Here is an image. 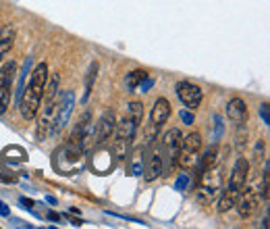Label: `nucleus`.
Here are the masks:
<instances>
[{
    "mask_svg": "<svg viewBox=\"0 0 270 229\" xmlns=\"http://www.w3.org/2000/svg\"><path fill=\"white\" fill-rule=\"evenodd\" d=\"M48 82V65L39 63L34 71H32V79L25 86V90L21 92V98H19V113L25 121H32L36 119L39 106H42V96H44V88Z\"/></svg>",
    "mask_w": 270,
    "mask_h": 229,
    "instance_id": "f257e3e1",
    "label": "nucleus"
},
{
    "mask_svg": "<svg viewBox=\"0 0 270 229\" xmlns=\"http://www.w3.org/2000/svg\"><path fill=\"white\" fill-rule=\"evenodd\" d=\"M142 117H144V106L139 104V102H131V104L127 106L125 117L115 125L116 140L111 146V152H113L115 158H118V161L127 156L129 144L133 142L137 127H139V123H142Z\"/></svg>",
    "mask_w": 270,
    "mask_h": 229,
    "instance_id": "f03ea898",
    "label": "nucleus"
},
{
    "mask_svg": "<svg viewBox=\"0 0 270 229\" xmlns=\"http://www.w3.org/2000/svg\"><path fill=\"white\" fill-rule=\"evenodd\" d=\"M197 182H199V185L195 192V200L199 204H210L218 196V192L223 190V173L214 167L206 169V171L199 175Z\"/></svg>",
    "mask_w": 270,
    "mask_h": 229,
    "instance_id": "7ed1b4c3",
    "label": "nucleus"
},
{
    "mask_svg": "<svg viewBox=\"0 0 270 229\" xmlns=\"http://www.w3.org/2000/svg\"><path fill=\"white\" fill-rule=\"evenodd\" d=\"M181 137L183 134L179 132V129H168V132L162 136V146H160V150H162V161H164V173H171L175 165H177V156H179V150H181Z\"/></svg>",
    "mask_w": 270,
    "mask_h": 229,
    "instance_id": "20e7f679",
    "label": "nucleus"
},
{
    "mask_svg": "<svg viewBox=\"0 0 270 229\" xmlns=\"http://www.w3.org/2000/svg\"><path fill=\"white\" fill-rule=\"evenodd\" d=\"M115 125H116V115H115V111H104L102 117L98 119V123L94 125L92 150L108 146V142H111V137H113V134H115Z\"/></svg>",
    "mask_w": 270,
    "mask_h": 229,
    "instance_id": "39448f33",
    "label": "nucleus"
},
{
    "mask_svg": "<svg viewBox=\"0 0 270 229\" xmlns=\"http://www.w3.org/2000/svg\"><path fill=\"white\" fill-rule=\"evenodd\" d=\"M81 161H83V148L73 144V142L65 144L61 150L56 152V167L67 175L77 171V169L81 167Z\"/></svg>",
    "mask_w": 270,
    "mask_h": 229,
    "instance_id": "423d86ee",
    "label": "nucleus"
},
{
    "mask_svg": "<svg viewBox=\"0 0 270 229\" xmlns=\"http://www.w3.org/2000/svg\"><path fill=\"white\" fill-rule=\"evenodd\" d=\"M164 173V161H162V150H160V144L150 142L146 146L144 152V177L148 182H154L160 175Z\"/></svg>",
    "mask_w": 270,
    "mask_h": 229,
    "instance_id": "0eeeda50",
    "label": "nucleus"
},
{
    "mask_svg": "<svg viewBox=\"0 0 270 229\" xmlns=\"http://www.w3.org/2000/svg\"><path fill=\"white\" fill-rule=\"evenodd\" d=\"M73 106H75V94L71 90L61 94V98H56L54 104V119H52V134H58L65 125L69 123V119L73 115Z\"/></svg>",
    "mask_w": 270,
    "mask_h": 229,
    "instance_id": "6e6552de",
    "label": "nucleus"
},
{
    "mask_svg": "<svg viewBox=\"0 0 270 229\" xmlns=\"http://www.w3.org/2000/svg\"><path fill=\"white\" fill-rule=\"evenodd\" d=\"M17 75V63L15 61H6L0 67V115L6 113L8 104H11V90H13V82Z\"/></svg>",
    "mask_w": 270,
    "mask_h": 229,
    "instance_id": "1a4fd4ad",
    "label": "nucleus"
},
{
    "mask_svg": "<svg viewBox=\"0 0 270 229\" xmlns=\"http://www.w3.org/2000/svg\"><path fill=\"white\" fill-rule=\"evenodd\" d=\"M175 90H177L179 100H181L185 104V108H189V111H195V108L202 104V100H204L202 88L192 84V82H179Z\"/></svg>",
    "mask_w": 270,
    "mask_h": 229,
    "instance_id": "9d476101",
    "label": "nucleus"
},
{
    "mask_svg": "<svg viewBox=\"0 0 270 229\" xmlns=\"http://www.w3.org/2000/svg\"><path fill=\"white\" fill-rule=\"evenodd\" d=\"M235 206H237L239 215H241L243 219L252 217L258 211V206H260V187H258V182L252 187H243V192H241V196H239V200H237Z\"/></svg>",
    "mask_w": 270,
    "mask_h": 229,
    "instance_id": "9b49d317",
    "label": "nucleus"
},
{
    "mask_svg": "<svg viewBox=\"0 0 270 229\" xmlns=\"http://www.w3.org/2000/svg\"><path fill=\"white\" fill-rule=\"evenodd\" d=\"M247 177H249V161L247 158H237V163L231 171V177H229V190H233L237 194L243 192V187L247 185Z\"/></svg>",
    "mask_w": 270,
    "mask_h": 229,
    "instance_id": "f8f14e48",
    "label": "nucleus"
},
{
    "mask_svg": "<svg viewBox=\"0 0 270 229\" xmlns=\"http://www.w3.org/2000/svg\"><path fill=\"white\" fill-rule=\"evenodd\" d=\"M227 117L237 125L247 123V104L243 102V98H231L227 102Z\"/></svg>",
    "mask_w": 270,
    "mask_h": 229,
    "instance_id": "ddd939ff",
    "label": "nucleus"
},
{
    "mask_svg": "<svg viewBox=\"0 0 270 229\" xmlns=\"http://www.w3.org/2000/svg\"><path fill=\"white\" fill-rule=\"evenodd\" d=\"M168 117H171V102L166 98H158L152 106V113H150V121H152V125L160 127L168 121Z\"/></svg>",
    "mask_w": 270,
    "mask_h": 229,
    "instance_id": "4468645a",
    "label": "nucleus"
},
{
    "mask_svg": "<svg viewBox=\"0 0 270 229\" xmlns=\"http://www.w3.org/2000/svg\"><path fill=\"white\" fill-rule=\"evenodd\" d=\"M15 44V27L13 25H4L0 27V63L4 61V56Z\"/></svg>",
    "mask_w": 270,
    "mask_h": 229,
    "instance_id": "2eb2a0df",
    "label": "nucleus"
},
{
    "mask_svg": "<svg viewBox=\"0 0 270 229\" xmlns=\"http://www.w3.org/2000/svg\"><path fill=\"white\" fill-rule=\"evenodd\" d=\"M202 148V136L197 132H192L187 134L185 137H181V150H187V152H197Z\"/></svg>",
    "mask_w": 270,
    "mask_h": 229,
    "instance_id": "dca6fc26",
    "label": "nucleus"
},
{
    "mask_svg": "<svg viewBox=\"0 0 270 229\" xmlns=\"http://www.w3.org/2000/svg\"><path fill=\"white\" fill-rule=\"evenodd\" d=\"M239 196H241V194H237V192H233V190H229V187H227V192L221 196V200H218V211H221V213L231 211V208L237 204Z\"/></svg>",
    "mask_w": 270,
    "mask_h": 229,
    "instance_id": "f3484780",
    "label": "nucleus"
},
{
    "mask_svg": "<svg viewBox=\"0 0 270 229\" xmlns=\"http://www.w3.org/2000/svg\"><path fill=\"white\" fill-rule=\"evenodd\" d=\"M146 146L135 148L133 154H131V173L133 175H142L144 173V152H146Z\"/></svg>",
    "mask_w": 270,
    "mask_h": 229,
    "instance_id": "a211bd4d",
    "label": "nucleus"
},
{
    "mask_svg": "<svg viewBox=\"0 0 270 229\" xmlns=\"http://www.w3.org/2000/svg\"><path fill=\"white\" fill-rule=\"evenodd\" d=\"M148 77V71H144V69H135V71L127 73L125 77V84H127V90H135L139 84L144 82V79Z\"/></svg>",
    "mask_w": 270,
    "mask_h": 229,
    "instance_id": "6ab92c4d",
    "label": "nucleus"
},
{
    "mask_svg": "<svg viewBox=\"0 0 270 229\" xmlns=\"http://www.w3.org/2000/svg\"><path fill=\"white\" fill-rule=\"evenodd\" d=\"M197 152H187V150H179V156H177V163L185 167V169H192L197 165Z\"/></svg>",
    "mask_w": 270,
    "mask_h": 229,
    "instance_id": "aec40b11",
    "label": "nucleus"
},
{
    "mask_svg": "<svg viewBox=\"0 0 270 229\" xmlns=\"http://www.w3.org/2000/svg\"><path fill=\"white\" fill-rule=\"evenodd\" d=\"M96 71H98V63H92L87 69V77H85V94H83V102L87 100L89 92H92V84L96 82Z\"/></svg>",
    "mask_w": 270,
    "mask_h": 229,
    "instance_id": "412c9836",
    "label": "nucleus"
},
{
    "mask_svg": "<svg viewBox=\"0 0 270 229\" xmlns=\"http://www.w3.org/2000/svg\"><path fill=\"white\" fill-rule=\"evenodd\" d=\"M189 185V175L187 173H181L177 177V182H175V187L177 190H185V187Z\"/></svg>",
    "mask_w": 270,
    "mask_h": 229,
    "instance_id": "4be33fe9",
    "label": "nucleus"
},
{
    "mask_svg": "<svg viewBox=\"0 0 270 229\" xmlns=\"http://www.w3.org/2000/svg\"><path fill=\"white\" fill-rule=\"evenodd\" d=\"M179 117H181V121H183L185 125H193V123H195V117H193V113L189 111V108H187V111L179 113Z\"/></svg>",
    "mask_w": 270,
    "mask_h": 229,
    "instance_id": "5701e85b",
    "label": "nucleus"
},
{
    "mask_svg": "<svg viewBox=\"0 0 270 229\" xmlns=\"http://www.w3.org/2000/svg\"><path fill=\"white\" fill-rule=\"evenodd\" d=\"M260 115H262V121L264 125H270V106L264 102L262 106H260Z\"/></svg>",
    "mask_w": 270,
    "mask_h": 229,
    "instance_id": "b1692460",
    "label": "nucleus"
},
{
    "mask_svg": "<svg viewBox=\"0 0 270 229\" xmlns=\"http://www.w3.org/2000/svg\"><path fill=\"white\" fill-rule=\"evenodd\" d=\"M0 215H4V217H8V208H6V204L0 200Z\"/></svg>",
    "mask_w": 270,
    "mask_h": 229,
    "instance_id": "393cba45",
    "label": "nucleus"
},
{
    "mask_svg": "<svg viewBox=\"0 0 270 229\" xmlns=\"http://www.w3.org/2000/svg\"><path fill=\"white\" fill-rule=\"evenodd\" d=\"M48 217H50V219H52V221H58V219H61V217H58V215H56V213H50V215H48Z\"/></svg>",
    "mask_w": 270,
    "mask_h": 229,
    "instance_id": "a878e982",
    "label": "nucleus"
},
{
    "mask_svg": "<svg viewBox=\"0 0 270 229\" xmlns=\"http://www.w3.org/2000/svg\"><path fill=\"white\" fill-rule=\"evenodd\" d=\"M262 227H264V229H268V215L264 217V221H262Z\"/></svg>",
    "mask_w": 270,
    "mask_h": 229,
    "instance_id": "bb28decb",
    "label": "nucleus"
}]
</instances>
